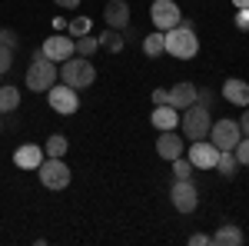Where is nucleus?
I'll list each match as a JSON object with an SVG mask.
<instances>
[{"instance_id": "0eeeda50", "label": "nucleus", "mask_w": 249, "mask_h": 246, "mask_svg": "<svg viewBox=\"0 0 249 246\" xmlns=\"http://www.w3.org/2000/svg\"><path fill=\"white\" fill-rule=\"evenodd\" d=\"M150 20L156 23V30H173V27H179L183 23V14H179V7L173 3V0H153L150 3Z\"/></svg>"}, {"instance_id": "dca6fc26", "label": "nucleus", "mask_w": 249, "mask_h": 246, "mask_svg": "<svg viewBox=\"0 0 249 246\" xmlns=\"http://www.w3.org/2000/svg\"><path fill=\"white\" fill-rule=\"evenodd\" d=\"M223 96H226L230 103H236V107H249V83L230 76V80L223 83Z\"/></svg>"}, {"instance_id": "412c9836", "label": "nucleus", "mask_w": 249, "mask_h": 246, "mask_svg": "<svg viewBox=\"0 0 249 246\" xmlns=\"http://www.w3.org/2000/svg\"><path fill=\"white\" fill-rule=\"evenodd\" d=\"M216 170L223 173V176H232V173L239 170V160H236V153H232V150H219V160H216Z\"/></svg>"}, {"instance_id": "f257e3e1", "label": "nucleus", "mask_w": 249, "mask_h": 246, "mask_svg": "<svg viewBox=\"0 0 249 246\" xmlns=\"http://www.w3.org/2000/svg\"><path fill=\"white\" fill-rule=\"evenodd\" d=\"M163 47H166V54L176 60H190L196 57V50H199V40L193 34V23H179V27H173L163 34Z\"/></svg>"}, {"instance_id": "cd10ccee", "label": "nucleus", "mask_w": 249, "mask_h": 246, "mask_svg": "<svg viewBox=\"0 0 249 246\" xmlns=\"http://www.w3.org/2000/svg\"><path fill=\"white\" fill-rule=\"evenodd\" d=\"M10 63H14V50L0 43V74H7V70H10Z\"/></svg>"}, {"instance_id": "393cba45", "label": "nucleus", "mask_w": 249, "mask_h": 246, "mask_svg": "<svg viewBox=\"0 0 249 246\" xmlns=\"http://www.w3.org/2000/svg\"><path fill=\"white\" fill-rule=\"evenodd\" d=\"M193 170H196V167L190 163V156H186V160H183V156H176V160H173V173H176V180H190Z\"/></svg>"}, {"instance_id": "20e7f679", "label": "nucleus", "mask_w": 249, "mask_h": 246, "mask_svg": "<svg viewBox=\"0 0 249 246\" xmlns=\"http://www.w3.org/2000/svg\"><path fill=\"white\" fill-rule=\"evenodd\" d=\"M179 127H183V133L190 136V140H206L210 136V127H213V110L206 107V103H193V107H186V110H179Z\"/></svg>"}, {"instance_id": "2f4dec72", "label": "nucleus", "mask_w": 249, "mask_h": 246, "mask_svg": "<svg viewBox=\"0 0 249 246\" xmlns=\"http://www.w3.org/2000/svg\"><path fill=\"white\" fill-rule=\"evenodd\" d=\"M236 27L249 30V10H239V14H236Z\"/></svg>"}, {"instance_id": "9b49d317", "label": "nucleus", "mask_w": 249, "mask_h": 246, "mask_svg": "<svg viewBox=\"0 0 249 246\" xmlns=\"http://www.w3.org/2000/svg\"><path fill=\"white\" fill-rule=\"evenodd\" d=\"M47 57L53 60V63H63V60H70L73 54H77V43H73V37H47L43 40V47H40Z\"/></svg>"}, {"instance_id": "1a4fd4ad", "label": "nucleus", "mask_w": 249, "mask_h": 246, "mask_svg": "<svg viewBox=\"0 0 249 246\" xmlns=\"http://www.w3.org/2000/svg\"><path fill=\"white\" fill-rule=\"evenodd\" d=\"M170 196H173V207L179 209V213H193V209L199 207V189L193 187L190 180H176Z\"/></svg>"}, {"instance_id": "c756f323", "label": "nucleus", "mask_w": 249, "mask_h": 246, "mask_svg": "<svg viewBox=\"0 0 249 246\" xmlns=\"http://www.w3.org/2000/svg\"><path fill=\"white\" fill-rule=\"evenodd\" d=\"M213 236H206V233H193L190 236V246H210Z\"/></svg>"}, {"instance_id": "4468645a", "label": "nucleus", "mask_w": 249, "mask_h": 246, "mask_svg": "<svg viewBox=\"0 0 249 246\" xmlns=\"http://www.w3.org/2000/svg\"><path fill=\"white\" fill-rule=\"evenodd\" d=\"M40 160H43V147H37V143H23V147L14 153V163H17L20 170H37Z\"/></svg>"}, {"instance_id": "2eb2a0df", "label": "nucleus", "mask_w": 249, "mask_h": 246, "mask_svg": "<svg viewBox=\"0 0 249 246\" xmlns=\"http://www.w3.org/2000/svg\"><path fill=\"white\" fill-rule=\"evenodd\" d=\"M196 87H193L190 80H183V83H176L170 90V107H176V110H186V107H193L196 103Z\"/></svg>"}, {"instance_id": "6e6552de", "label": "nucleus", "mask_w": 249, "mask_h": 246, "mask_svg": "<svg viewBox=\"0 0 249 246\" xmlns=\"http://www.w3.org/2000/svg\"><path fill=\"white\" fill-rule=\"evenodd\" d=\"M47 100H50V107H53L57 114H63V116L77 114V107H80L77 90H73V87H67V83H53V87L47 90Z\"/></svg>"}, {"instance_id": "aec40b11", "label": "nucleus", "mask_w": 249, "mask_h": 246, "mask_svg": "<svg viewBox=\"0 0 249 246\" xmlns=\"http://www.w3.org/2000/svg\"><path fill=\"white\" fill-rule=\"evenodd\" d=\"M143 54H146V57H160V54H166V47H163V30H156V34H146V37H143Z\"/></svg>"}, {"instance_id": "c9c22d12", "label": "nucleus", "mask_w": 249, "mask_h": 246, "mask_svg": "<svg viewBox=\"0 0 249 246\" xmlns=\"http://www.w3.org/2000/svg\"><path fill=\"white\" fill-rule=\"evenodd\" d=\"M0 127H3V123H0Z\"/></svg>"}, {"instance_id": "5701e85b", "label": "nucleus", "mask_w": 249, "mask_h": 246, "mask_svg": "<svg viewBox=\"0 0 249 246\" xmlns=\"http://www.w3.org/2000/svg\"><path fill=\"white\" fill-rule=\"evenodd\" d=\"M73 43H77V57H93L96 50H100V40H96V37H90V34L77 37Z\"/></svg>"}, {"instance_id": "c85d7f7f", "label": "nucleus", "mask_w": 249, "mask_h": 246, "mask_svg": "<svg viewBox=\"0 0 249 246\" xmlns=\"http://www.w3.org/2000/svg\"><path fill=\"white\" fill-rule=\"evenodd\" d=\"M0 43H3V47H10V50H14V47H17V34H14V30H10V27H0Z\"/></svg>"}, {"instance_id": "7ed1b4c3", "label": "nucleus", "mask_w": 249, "mask_h": 246, "mask_svg": "<svg viewBox=\"0 0 249 246\" xmlns=\"http://www.w3.org/2000/svg\"><path fill=\"white\" fill-rule=\"evenodd\" d=\"M60 80H63L67 87H73V90H87L96 80V67L90 63V57H77V54H73L70 60H63Z\"/></svg>"}, {"instance_id": "f8f14e48", "label": "nucleus", "mask_w": 249, "mask_h": 246, "mask_svg": "<svg viewBox=\"0 0 249 246\" xmlns=\"http://www.w3.org/2000/svg\"><path fill=\"white\" fill-rule=\"evenodd\" d=\"M186 150V143H183V136H176L173 130H163L160 133V140H156V153H160V160H176V156H183Z\"/></svg>"}, {"instance_id": "bb28decb", "label": "nucleus", "mask_w": 249, "mask_h": 246, "mask_svg": "<svg viewBox=\"0 0 249 246\" xmlns=\"http://www.w3.org/2000/svg\"><path fill=\"white\" fill-rule=\"evenodd\" d=\"M67 27H70V34H73V37H83V34H90V20H87V17H77V20H70Z\"/></svg>"}, {"instance_id": "9d476101", "label": "nucleus", "mask_w": 249, "mask_h": 246, "mask_svg": "<svg viewBox=\"0 0 249 246\" xmlns=\"http://www.w3.org/2000/svg\"><path fill=\"white\" fill-rule=\"evenodd\" d=\"M186 156H190V163L196 167V170H216V160H219V150L213 147V143H203V140H193L190 150H186Z\"/></svg>"}, {"instance_id": "473e14b6", "label": "nucleus", "mask_w": 249, "mask_h": 246, "mask_svg": "<svg viewBox=\"0 0 249 246\" xmlns=\"http://www.w3.org/2000/svg\"><path fill=\"white\" fill-rule=\"evenodd\" d=\"M239 130H243V136H249V110L239 116Z\"/></svg>"}, {"instance_id": "f03ea898", "label": "nucleus", "mask_w": 249, "mask_h": 246, "mask_svg": "<svg viewBox=\"0 0 249 246\" xmlns=\"http://www.w3.org/2000/svg\"><path fill=\"white\" fill-rule=\"evenodd\" d=\"M53 83H57V67H53V60L47 57L43 50H37V54H34V63L27 67V90L47 94Z\"/></svg>"}, {"instance_id": "39448f33", "label": "nucleus", "mask_w": 249, "mask_h": 246, "mask_svg": "<svg viewBox=\"0 0 249 246\" xmlns=\"http://www.w3.org/2000/svg\"><path fill=\"white\" fill-rule=\"evenodd\" d=\"M37 173H40V183L47 189H67L70 187V167L63 163V156H43Z\"/></svg>"}, {"instance_id": "b1692460", "label": "nucleus", "mask_w": 249, "mask_h": 246, "mask_svg": "<svg viewBox=\"0 0 249 246\" xmlns=\"http://www.w3.org/2000/svg\"><path fill=\"white\" fill-rule=\"evenodd\" d=\"M96 40H100V47H107V50H113V54L123 50V37H120V30H113V27H110L103 37H96Z\"/></svg>"}, {"instance_id": "72a5a7b5", "label": "nucleus", "mask_w": 249, "mask_h": 246, "mask_svg": "<svg viewBox=\"0 0 249 246\" xmlns=\"http://www.w3.org/2000/svg\"><path fill=\"white\" fill-rule=\"evenodd\" d=\"M53 3H60V7H67V10H73V7H80V0H53Z\"/></svg>"}, {"instance_id": "7c9ffc66", "label": "nucleus", "mask_w": 249, "mask_h": 246, "mask_svg": "<svg viewBox=\"0 0 249 246\" xmlns=\"http://www.w3.org/2000/svg\"><path fill=\"white\" fill-rule=\"evenodd\" d=\"M170 103V90H153V107H163Z\"/></svg>"}, {"instance_id": "f3484780", "label": "nucleus", "mask_w": 249, "mask_h": 246, "mask_svg": "<svg viewBox=\"0 0 249 246\" xmlns=\"http://www.w3.org/2000/svg\"><path fill=\"white\" fill-rule=\"evenodd\" d=\"M150 120H153L156 130H176V127H179V110L170 107V103H163V107H156V110H153Z\"/></svg>"}, {"instance_id": "a211bd4d", "label": "nucleus", "mask_w": 249, "mask_h": 246, "mask_svg": "<svg viewBox=\"0 0 249 246\" xmlns=\"http://www.w3.org/2000/svg\"><path fill=\"white\" fill-rule=\"evenodd\" d=\"M213 243L216 246H239L243 243V229L232 227V223H223V227L213 233Z\"/></svg>"}, {"instance_id": "6ab92c4d", "label": "nucleus", "mask_w": 249, "mask_h": 246, "mask_svg": "<svg viewBox=\"0 0 249 246\" xmlns=\"http://www.w3.org/2000/svg\"><path fill=\"white\" fill-rule=\"evenodd\" d=\"M20 107V90L17 87H0V114H14Z\"/></svg>"}, {"instance_id": "f704fd0d", "label": "nucleus", "mask_w": 249, "mask_h": 246, "mask_svg": "<svg viewBox=\"0 0 249 246\" xmlns=\"http://www.w3.org/2000/svg\"><path fill=\"white\" fill-rule=\"evenodd\" d=\"M236 3V10H249V0H232Z\"/></svg>"}, {"instance_id": "ddd939ff", "label": "nucleus", "mask_w": 249, "mask_h": 246, "mask_svg": "<svg viewBox=\"0 0 249 246\" xmlns=\"http://www.w3.org/2000/svg\"><path fill=\"white\" fill-rule=\"evenodd\" d=\"M103 20H107V27L123 30V27L130 23V7H126V0H107V7H103Z\"/></svg>"}, {"instance_id": "423d86ee", "label": "nucleus", "mask_w": 249, "mask_h": 246, "mask_svg": "<svg viewBox=\"0 0 249 246\" xmlns=\"http://www.w3.org/2000/svg\"><path fill=\"white\" fill-rule=\"evenodd\" d=\"M239 136H243V130H239V123L230 120V116L216 120V123L210 127V143L216 147V150H232V147L239 143Z\"/></svg>"}, {"instance_id": "4be33fe9", "label": "nucleus", "mask_w": 249, "mask_h": 246, "mask_svg": "<svg viewBox=\"0 0 249 246\" xmlns=\"http://www.w3.org/2000/svg\"><path fill=\"white\" fill-rule=\"evenodd\" d=\"M67 147H70V143H67V136H63V133H53V136L43 143V153H47V156H63Z\"/></svg>"}, {"instance_id": "a878e982", "label": "nucleus", "mask_w": 249, "mask_h": 246, "mask_svg": "<svg viewBox=\"0 0 249 246\" xmlns=\"http://www.w3.org/2000/svg\"><path fill=\"white\" fill-rule=\"evenodd\" d=\"M232 153H236L239 167H249V136H239V143L232 147Z\"/></svg>"}]
</instances>
